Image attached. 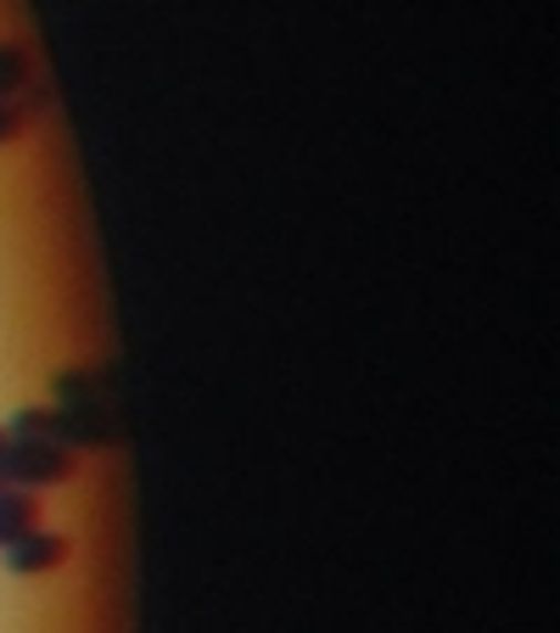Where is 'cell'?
Returning a JSON list of instances; mask_svg holds the SVG:
<instances>
[{"mask_svg":"<svg viewBox=\"0 0 560 633\" xmlns=\"http://www.w3.org/2000/svg\"><path fill=\"white\" fill-rule=\"evenodd\" d=\"M79 471L68 443H45V437H7L0 448V488H40V482H68Z\"/></svg>","mask_w":560,"mask_h":633,"instance_id":"1","label":"cell"},{"mask_svg":"<svg viewBox=\"0 0 560 633\" xmlns=\"http://www.w3.org/2000/svg\"><path fill=\"white\" fill-rule=\"evenodd\" d=\"M73 556V538L68 532H23V538H12L7 544V567L18 572V578H34V572H56L62 561Z\"/></svg>","mask_w":560,"mask_h":633,"instance_id":"2","label":"cell"},{"mask_svg":"<svg viewBox=\"0 0 560 633\" xmlns=\"http://www.w3.org/2000/svg\"><path fill=\"white\" fill-rule=\"evenodd\" d=\"M34 527H40V499H29V488H0V550Z\"/></svg>","mask_w":560,"mask_h":633,"instance_id":"3","label":"cell"},{"mask_svg":"<svg viewBox=\"0 0 560 633\" xmlns=\"http://www.w3.org/2000/svg\"><path fill=\"white\" fill-rule=\"evenodd\" d=\"M29 84V51L0 45V102H18V90Z\"/></svg>","mask_w":560,"mask_h":633,"instance_id":"4","label":"cell"},{"mask_svg":"<svg viewBox=\"0 0 560 633\" xmlns=\"http://www.w3.org/2000/svg\"><path fill=\"white\" fill-rule=\"evenodd\" d=\"M29 118H34V107H23V102H0V146H7L12 135H23Z\"/></svg>","mask_w":560,"mask_h":633,"instance_id":"5","label":"cell"},{"mask_svg":"<svg viewBox=\"0 0 560 633\" xmlns=\"http://www.w3.org/2000/svg\"><path fill=\"white\" fill-rule=\"evenodd\" d=\"M0 448H7V432H0Z\"/></svg>","mask_w":560,"mask_h":633,"instance_id":"6","label":"cell"}]
</instances>
